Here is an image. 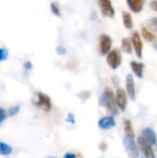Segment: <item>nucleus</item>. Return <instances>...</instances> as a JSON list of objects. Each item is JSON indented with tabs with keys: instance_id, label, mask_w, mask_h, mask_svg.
Listing matches in <instances>:
<instances>
[{
	"instance_id": "nucleus-1",
	"label": "nucleus",
	"mask_w": 157,
	"mask_h": 158,
	"mask_svg": "<svg viewBox=\"0 0 157 158\" xmlns=\"http://www.w3.org/2000/svg\"><path fill=\"white\" fill-rule=\"evenodd\" d=\"M100 106L105 107L112 115L118 114V108L115 102V95L111 89L106 88L100 98Z\"/></svg>"
},
{
	"instance_id": "nucleus-2",
	"label": "nucleus",
	"mask_w": 157,
	"mask_h": 158,
	"mask_svg": "<svg viewBox=\"0 0 157 158\" xmlns=\"http://www.w3.org/2000/svg\"><path fill=\"white\" fill-rule=\"evenodd\" d=\"M123 143L126 149V152L128 153L129 156L130 158H139V150L136 145V143L134 141V138L126 136L124 137Z\"/></svg>"
},
{
	"instance_id": "nucleus-3",
	"label": "nucleus",
	"mask_w": 157,
	"mask_h": 158,
	"mask_svg": "<svg viewBox=\"0 0 157 158\" xmlns=\"http://www.w3.org/2000/svg\"><path fill=\"white\" fill-rule=\"evenodd\" d=\"M106 62L113 69H118L122 63V56H121L120 52L118 49H114V50L110 51L107 54Z\"/></svg>"
},
{
	"instance_id": "nucleus-4",
	"label": "nucleus",
	"mask_w": 157,
	"mask_h": 158,
	"mask_svg": "<svg viewBox=\"0 0 157 158\" xmlns=\"http://www.w3.org/2000/svg\"><path fill=\"white\" fill-rule=\"evenodd\" d=\"M112 45V40L107 34H102L99 37V51L100 54L105 56L110 52Z\"/></svg>"
},
{
	"instance_id": "nucleus-5",
	"label": "nucleus",
	"mask_w": 157,
	"mask_h": 158,
	"mask_svg": "<svg viewBox=\"0 0 157 158\" xmlns=\"http://www.w3.org/2000/svg\"><path fill=\"white\" fill-rule=\"evenodd\" d=\"M115 102H116V106L121 111H125L126 110L127 103H128V98H127V94H126L124 89L118 88L117 90L116 96H115Z\"/></svg>"
},
{
	"instance_id": "nucleus-6",
	"label": "nucleus",
	"mask_w": 157,
	"mask_h": 158,
	"mask_svg": "<svg viewBox=\"0 0 157 158\" xmlns=\"http://www.w3.org/2000/svg\"><path fill=\"white\" fill-rule=\"evenodd\" d=\"M37 97H38V101L35 103V105L38 107L42 108L43 111L49 112L52 109V103L50 97L43 93H38Z\"/></svg>"
},
{
	"instance_id": "nucleus-7",
	"label": "nucleus",
	"mask_w": 157,
	"mask_h": 158,
	"mask_svg": "<svg viewBox=\"0 0 157 158\" xmlns=\"http://www.w3.org/2000/svg\"><path fill=\"white\" fill-rule=\"evenodd\" d=\"M138 145L141 151L143 152V154L144 155L145 158H155V155L152 146L148 144L142 136L138 138Z\"/></svg>"
},
{
	"instance_id": "nucleus-8",
	"label": "nucleus",
	"mask_w": 157,
	"mask_h": 158,
	"mask_svg": "<svg viewBox=\"0 0 157 158\" xmlns=\"http://www.w3.org/2000/svg\"><path fill=\"white\" fill-rule=\"evenodd\" d=\"M98 4H99L101 12L105 17L113 18L115 16V10H114V7L112 6L111 1H109V0H100L98 2Z\"/></svg>"
},
{
	"instance_id": "nucleus-9",
	"label": "nucleus",
	"mask_w": 157,
	"mask_h": 158,
	"mask_svg": "<svg viewBox=\"0 0 157 158\" xmlns=\"http://www.w3.org/2000/svg\"><path fill=\"white\" fill-rule=\"evenodd\" d=\"M142 137L151 146H156L157 137L155 132L154 131L153 129H151V128H145V129H143V136Z\"/></svg>"
},
{
	"instance_id": "nucleus-10",
	"label": "nucleus",
	"mask_w": 157,
	"mask_h": 158,
	"mask_svg": "<svg viewBox=\"0 0 157 158\" xmlns=\"http://www.w3.org/2000/svg\"><path fill=\"white\" fill-rule=\"evenodd\" d=\"M126 88L127 93L131 100H135L136 98V90H135V82L132 74H128L126 78Z\"/></svg>"
},
{
	"instance_id": "nucleus-11",
	"label": "nucleus",
	"mask_w": 157,
	"mask_h": 158,
	"mask_svg": "<svg viewBox=\"0 0 157 158\" xmlns=\"http://www.w3.org/2000/svg\"><path fill=\"white\" fill-rule=\"evenodd\" d=\"M132 45L134 46L136 55L139 58L143 57V42L138 31H134L132 34Z\"/></svg>"
},
{
	"instance_id": "nucleus-12",
	"label": "nucleus",
	"mask_w": 157,
	"mask_h": 158,
	"mask_svg": "<svg viewBox=\"0 0 157 158\" xmlns=\"http://www.w3.org/2000/svg\"><path fill=\"white\" fill-rule=\"evenodd\" d=\"M98 126L102 130H110L116 126V120L112 116L104 117L99 119Z\"/></svg>"
},
{
	"instance_id": "nucleus-13",
	"label": "nucleus",
	"mask_w": 157,
	"mask_h": 158,
	"mask_svg": "<svg viewBox=\"0 0 157 158\" xmlns=\"http://www.w3.org/2000/svg\"><path fill=\"white\" fill-rule=\"evenodd\" d=\"M144 3H145L144 0H128L127 1V4L130 6V8L135 13H139L142 11Z\"/></svg>"
},
{
	"instance_id": "nucleus-14",
	"label": "nucleus",
	"mask_w": 157,
	"mask_h": 158,
	"mask_svg": "<svg viewBox=\"0 0 157 158\" xmlns=\"http://www.w3.org/2000/svg\"><path fill=\"white\" fill-rule=\"evenodd\" d=\"M130 67L132 71L135 73V75L140 78L143 79V69H144V65L143 63L140 62H136V61H131L130 62Z\"/></svg>"
},
{
	"instance_id": "nucleus-15",
	"label": "nucleus",
	"mask_w": 157,
	"mask_h": 158,
	"mask_svg": "<svg viewBox=\"0 0 157 158\" xmlns=\"http://www.w3.org/2000/svg\"><path fill=\"white\" fill-rule=\"evenodd\" d=\"M122 18H123V23L124 26L127 29H132L133 28V20L131 18V15L127 12V11H123L122 13Z\"/></svg>"
},
{
	"instance_id": "nucleus-16",
	"label": "nucleus",
	"mask_w": 157,
	"mask_h": 158,
	"mask_svg": "<svg viewBox=\"0 0 157 158\" xmlns=\"http://www.w3.org/2000/svg\"><path fill=\"white\" fill-rule=\"evenodd\" d=\"M142 34H143V38H144L146 41L150 42V43L155 42V40H156L155 35L153 32H151L149 30H147L144 26H143V27H142Z\"/></svg>"
},
{
	"instance_id": "nucleus-17",
	"label": "nucleus",
	"mask_w": 157,
	"mask_h": 158,
	"mask_svg": "<svg viewBox=\"0 0 157 158\" xmlns=\"http://www.w3.org/2000/svg\"><path fill=\"white\" fill-rule=\"evenodd\" d=\"M123 125H124V131H125L126 136L134 138V137H135V134H134V131H133L131 122H130V120H125Z\"/></svg>"
},
{
	"instance_id": "nucleus-18",
	"label": "nucleus",
	"mask_w": 157,
	"mask_h": 158,
	"mask_svg": "<svg viewBox=\"0 0 157 158\" xmlns=\"http://www.w3.org/2000/svg\"><path fill=\"white\" fill-rule=\"evenodd\" d=\"M122 49L124 52H126L128 54L132 53V44L129 38H124L122 40Z\"/></svg>"
},
{
	"instance_id": "nucleus-19",
	"label": "nucleus",
	"mask_w": 157,
	"mask_h": 158,
	"mask_svg": "<svg viewBox=\"0 0 157 158\" xmlns=\"http://www.w3.org/2000/svg\"><path fill=\"white\" fill-rule=\"evenodd\" d=\"M12 153V147L5 143L0 142V155L1 156H8Z\"/></svg>"
},
{
	"instance_id": "nucleus-20",
	"label": "nucleus",
	"mask_w": 157,
	"mask_h": 158,
	"mask_svg": "<svg viewBox=\"0 0 157 158\" xmlns=\"http://www.w3.org/2000/svg\"><path fill=\"white\" fill-rule=\"evenodd\" d=\"M50 6H51V11H52V13H53L54 15H56V17H59V16L61 15V13H60V8H59V6H58L57 3L53 2V3H51Z\"/></svg>"
},
{
	"instance_id": "nucleus-21",
	"label": "nucleus",
	"mask_w": 157,
	"mask_h": 158,
	"mask_svg": "<svg viewBox=\"0 0 157 158\" xmlns=\"http://www.w3.org/2000/svg\"><path fill=\"white\" fill-rule=\"evenodd\" d=\"M148 25L152 30H154V31H155L157 33V18L150 19L148 20Z\"/></svg>"
},
{
	"instance_id": "nucleus-22",
	"label": "nucleus",
	"mask_w": 157,
	"mask_h": 158,
	"mask_svg": "<svg viewBox=\"0 0 157 158\" xmlns=\"http://www.w3.org/2000/svg\"><path fill=\"white\" fill-rule=\"evenodd\" d=\"M19 108H20V107H19V106H11V107L8 109V111H7V115H8V116H10V117L17 115V114L19 113Z\"/></svg>"
},
{
	"instance_id": "nucleus-23",
	"label": "nucleus",
	"mask_w": 157,
	"mask_h": 158,
	"mask_svg": "<svg viewBox=\"0 0 157 158\" xmlns=\"http://www.w3.org/2000/svg\"><path fill=\"white\" fill-rule=\"evenodd\" d=\"M8 56V51L6 48H0V62L4 61Z\"/></svg>"
},
{
	"instance_id": "nucleus-24",
	"label": "nucleus",
	"mask_w": 157,
	"mask_h": 158,
	"mask_svg": "<svg viewBox=\"0 0 157 158\" xmlns=\"http://www.w3.org/2000/svg\"><path fill=\"white\" fill-rule=\"evenodd\" d=\"M91 94H92L91 92H89V91H83V92L80 93V94H78V96H79L81 99H82V100H87V99L90 98Z\"/></svg>"
},
{
	"instance_id": "nucleus-25",
	"label": "nucleus",
	"mask_w": 157,
	"mask_h": 158,
	"mask_svg": "<svg viewBox=\"0 0 157 158\" xmlns=\"http://www.w3.org/2000/svg\"><path fill=\"white\" fill-rule=\"evenodd\" d=\"M75 59L74 58H72V59H70L68 63H67V67L68 68H69V69H74V68H76L77 67V65H78V62L77 63H75Z\"/></svg>"
},
{
	"instance_id": "nucleus-26",
	"label": "nucleus",
	"mask_w": 157,
	"mask_h": 158,
	"mask_svg": "<svg viewBox=\"0 0 157 158\" xmlns=\"http://www.w3.org/2000/svg\"><path fill=\"white\" fill-rule=\"evenodd\" d=\"M6 110L0 107V124L6 119Z\"/></svg>"
},
{
	"instance_id": "nucleus-27",
	"label": "nucleus",
	"mask_w": 157,
	"mask_h": 158,
	"mask_svg": "<svg viewBox=\"0 0 157 158\" xmlns=\"http://www.w3.org/2000/svg\"><path fill=\"white\" fill-rule=\"evenodd\" d=\"M56 52H57V54H59V55H65L66 52H67V49H66L64 46L60 45V46H58V47L56 48Z\"/></svg>"
},
{
	"instance_id": "nucleus-28",
	"label": "nucleus",
	"mask_w": 157,
	"mask_h": 158,
	"mask_svg": "<svg viewBox=\"0 0 157 158\" xmlns=\"http://www.w3.org/2000/svg\"><path fill=\"white\" fill-rule=\"evenodd\" d=\"M67 121H68V122H70L71 124H75V118H74V116H73V114L69 113V114L68 115Z\"/></svg>"
},
{
	"instance_id": "nucleus-29",
	"label": "nucleus",
	"mask_w": 157,
	"mask_h": 158,
	"mask_svg": "<svg viewBox=\"0 0 157 158\" xmlns=\"http://www.w3.org/2000/svg\"><path fill=\"white\" fill-rule=\"evenodd\" d=\"M23 67H24V69H27V70H30V69H31L32 64H31L30 61H27V62H25V63H24Z\"/></svg>"
},
{
	"instance_id": "nucleus-30",
	"label": "nucleus",
	"mask_w": 157,
	"mask_h": 158,
	"mask_svg": "<svg viewBox=\"0 0 157 158\" xmlns=\"http://www.w3.org/2000/svg\"><path fill=\"white\" fill-rule=\"evenodd\" d=\"M150 6L152 7V9H154L155 11H157V1H151L150 2Z\"/></svg>"
},
{
	"instance_id": "nucleus-31",
	"label": "nucleus",
	"mask_w": 157,
	"mask_h": 158,
	"mask_svg": "<svg viewBox=\"0 0 157 158\" xmlns=\"http://www.w3.org/2000/svg\"><path fill=\"white\" fill-rule=\"evenodd\" d=\"M99 148H100V150L101 151H105L106 149H107V144L105 143H101L100 144H99Z\"/></svg>"
},
{
	"instance_id": "nucleus-32",
	"label": "nucleus",
	"mask_w": 157,
	"mask_h": 158,
	"mask_svg": "<svg viewBox=\"0 0 157 158\" xmlns=\"http://www.w3.org/2000/svg\"><path fill=\"white\" fill-rule=\"evenodd\" d=\"M63 158H77V156H76V155H75V154H72V153H67V154L64 156V157Z\"/></svg>"
},
{
	"instance_id": "nucleus-33",
	"label": "nucleus",
	"mask_w": 157,
	"mask_h": 158,
	"mask_svg": "<svg viewBox=\"0 0 157 158\" xmlns=\"http://www.w3.org/2000/svg\"><path fill=\"white\" fill-rule=\"evenodd\" d=\"M155 48L156 49V51H157V44H155Z\"/></svg>"
},
{
	"instance_id": "nucleus-34",
	"label": "nucleus",
	"mask_w": 157,
	"mask_h": 158,
	"mask_svg": "<svg viewBox=\"0 0 157 158\" xmlns=\"http://www.w3.org/2000/svg\"><path fill=\"white\" fill-rule=\"evenodd\" d=\"M46 158H56V157H54V156H48V157Z\"/></svg>"
}]
</instances>
